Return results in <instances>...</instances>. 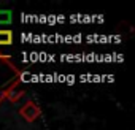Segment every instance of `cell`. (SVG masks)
<instances>
[{
    "label": "cell",
    "mask_w": 135,
    "mask_h": 130,
    "mask_svg": "<svg viewBox=\"0 0 135 130\" xmlns=\"http://www.w3.org/2000/svg\"><path fill=\"white\" fill-rule=\"evenodd\" d=\"M13 43V32L11 30H0V46H8Z\"/></svg>",
    "instance_id": "obj_1"
},
{
    "label": "cell",
    "mask_w": 135,
    "mask_h": 130,
    "mask_svg": "<svg viewBox=\"0 0 135 130\" xmlns=\"http://www.w3.org/2000/svg\"><path fill=\"white\" fill-rule=\"evenodd\" d=\"M13 21V13L10 10H0V26H8Z\"/></svg>",
    "instance_id": "obj_2"
}]
</instances>
